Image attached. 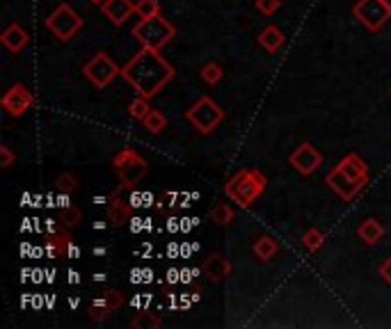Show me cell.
I'll list each match as a JSON object with an SVG mask.
<instances>
[{
	"mask_svg": "<svg viewBox=\"0 0 391 329\" xmlns=\"http://www.w3.org/2000/svg\"><path fill=\"white\" fill-rule=\"evenodd\" d=\"M131 215H133L131 204L120 197V192H115L110 197V204H108V217H110V222L115 226H124L131 219Z\"/></svg>",
	"mask_w": 391,
	"mask_h": 329,
	"instance_id": "obj_16",
	"label": "cell"
},
{
	"mask_svg": "<svg viewBox=\"0 0 391 329\" xmlns=\"http://www.w3.org/2000/svg\"><path fill=\"white\" fill-rule=\"evenodd\" d=\"M83 16L71 5L62 3L60 7H56V12H51L46 18V27L51 34H56V39L60 41H69L74 39V34L80 32V27H83Z\"/></svg>",
	"mask_w": 391,
	"mask_h": 329,
	"instance_id": "obj_5",
	"label": "cell"
},
{
	"mask_svg": "<svg viewBox=\"0 0 391 329\" xmlns=\"http://www.w3.org/2000/svg\"><path fill=\"white\" fill-rule=\"evenodd\" d=\"M108 314H113V309H110V304H108V302L101 295H98L96 299H92V304H89V309H87V316L92 318L94 323H101V320Z\"/></svg>",
	"mask_w": 391,
	"mask_h": 329,
	"instance_id": "obj_24",
	"label": "cell"
},
{
	"mask_svg": "<svg viewBox=\"0 0 391 329\" xmlns=\"http://www.w3.org/2000/svg\"><path fill=\"white\" fill-rule=\"evenodd\" d=\"M101 12L115 25H124L131 18V14H135V3H131V0H103Z\"/></svg>",
	"mask_w": 391,
	"mask_h": 329,
	"instance_id": "obj_12",
	"label": "cell"
},
{
	"mask_svg": "<svg viewBox=\"0 0 391 329\" xmlns=\"http://www.w3.org/2000/svg\"><path fill=\"white\" fill-rule=\"evenodd\" d=\"M385 3H387V7H389V12H391V0H385Z\"/></svg>",
	"mask_w": 391,
	"mask_h": 329,
	"instance_id": "obj_35",
	"label": "cell"
},
{
	"mask_svg": "<svg viewBox=\"0 0 391 329\" xmlns=\"http://www.w3.org/2000/svg\"><path fill=\"white\" fill-rule=\"evenodd\" d=\"M354 18L366 27L368 32H378L391 18V12L385 0H357L352 7Z\"/></svg>",
	"mask_w": 391,
	"mask_h": 329,
	"instance_id": "obj_7",
	"label": "cell"
},
{
	"mask_svg": "<svg viewBox=\"0 0 391 329\" xmlns=\"http://www.w3.org/2000/svg\"><path fill=\"white\" fill-rule=\"evenodd\" d=\"M32 103H34V96L30 94L28 87L21 85V82H16V85H12L10 89L5 91V96H3V108H5L12 117H21Z\"/></svg>",
	"mask_w": 391,
	"mask_h": 329,
	"instance_id": "obj_10",
	"label": "cell"
},
{
	"mask_svg": "<svg viewBox=\"0 0 391 329\" xmlns=\"http://www.w3.org/2000/svg\"><path fill=\"white\" fill-rule=\"evenodd\" d=\"M135 14L140 18H151L160 14V3L158 0H138L135 3Z\"/></svg>",
	"mask_w": 391,
	"mask_h": 329,
	"instance_id": "obj_27",
	"label": "cell"
},
{
	"mask_svg": "<svg viewBox=\"0 0 391 329\" xmlns=\"http://www.w3.org/2000/svg\"><path fill=\"white\" fill-rule=\"evenodd\" d=\"M69 245V236L67 233H62V236H56V238H51L49 245H46V250L51 256H62L65 254V247Z\"/></svg>",
	"mask_w": 391,
	"mask_h": 329,
	"instance_id": "obj_30",
	"label": "cell"
},
{
	"mask_svg": "<svg viewBox=\"0 0 391 329\" xmlns=\"http://www.w3.org/2000/svg\"><path fill=\"white\" fill-rule=\"evenodd\" d=\"M0 41H3V46H5L7 51L19 53V51L25 49V46H28L30 37H28V32H25L19 23H10V25L5 27V32H3V37H0Z\"/></svg>",
	"mask_w": 391,
	"mask_h": 329,
	"instance_id": "obj_15",
	"label": "cell"
},
{
	"mask_svg": "<svg viewBox=\"0 0 391 329\" xmlns=\"http://www.w3.org/2000/svg\"><path fill=\"white\" fill-rule=\"evenodd\" d=\"M380 277L385 279L387 283H391V259H387L385 263L380 265Z\"/></svg>",
	"mask_w": 391,
	"mask_h": 329,
	"instance_id": "obj_34",
	"label": "cell"
},
{
	"mask_svg": "<svg viewBox=\"0 0 391 329\" xmlns=\"http://www.w3.org/2000/svg\"><path fill=\"white\" fill-rule=\"evenodd\" d=\"M252 252H254V256H257L259 261H270V259H275V256H277L279 245H277L275 238L261 236V238H257V243L252 245Z\"/></svg>",
	"mask_w": 391,
	"mask_h": 329,
	"instance_id": "obj_19",
	"label": "cell"
},
{
	"mask_svg": "<svg viewBox=\"0 0 391 329\" xmlns=\"http://www.w3.org/2000/svg\"><path fill=\"white\" fill-rule=\"evenodd\" d=\"M80 219H83V213L76 208V206H71V204H62L60 210H58V222L62 226H67V228H74L80 224Z\"/></svg>",
	"mask_w": 391,
	"mask_h": 329,
	"instance_id": "obj_20",
	"label": "cell"
},
{
	"mask_svg": "<svg viewBox=\"0 0 391 329\" xmlns=\"http://www.w3.org/2000/svg\"><path fill=\"white\" fill-rule=\"evenodd\" d=\"M199 76H202V80L206 82V85H217V82L222 80L224 71L217 62H206L202 67V71H199Z\"/></svg>",
	"mask_w": 391,
	"mask_h": 329,
	"instance_id": "obj_23",
	"label": "cell"
},
{
	"mask_svg": "<svg viewBox=\"0 0 391 329\" xmlns=\"http://www.w3.org/2000/svg\"><path fill=\"white\" fill-rule=\"evenodd\" d=\"M204 274H206V277L211 279L213 283L224 281V279L231 274V263H229V259H226L224 254H217V252L208 254L206 261H204Z\"/></svg>",
	"mask_w": 391,
	"mask_h": 329,
	"instance_id": "obj_13",
	"label": "cell"
},
{
	"mask_svg": "<svg viewBox=\"0 0 391 329\" xmlns=\"http://www.w3.org/2000/svg\"><path fill=\"white\" fill-rule=\"evenodd\" d=\"M14 158H16V155L12 153V149H10V146H0V167H10V164L14 162Z\"/></svg>",
	"mask_w": 391,
	"mask_h": 329,
	"instance_id": "obj_33",
	"label": "cell"
},
{
	"mask_svg": "<svg viewBox=\"0 0 391 329\" xmlns=\"http://www.w3.org/2000/svg\"><path fill=\"white\" fill-rule=\"evenodd\" d=\"M288 162H290V167L302 174V176H312V174L321 167L323 155L312 142H302L293 153L288 155Z\"/></svg>",
	"mask_w": 391,
	"mask_h": 329,
	"instance_id": "obj_9",
	"label": "cell"
},
{
	"mask_svg": "<svg viewBox=\"0 0 391 329\" xmlns=\"http://www.w3.org/2000/svg\"><path fill=\"white\" fill-rule=\"evenodd\" d=\"M92 3H96V5H101V3H103V0H92Z\"/></svg>",
	"mask_w": 391,
	"mask_h": 329,
	"instance_id": "obj_36",
	"label": "cell"
},
{
	"mask_svg": "<svg viewBox=\"0 0 391 329\" xmlns=\"http://www.w3.org/2000/svg\"><path fill=\"white\" fill-rule=\"evenodd\" d=\"M122 78L138 91L140 96H156L158 91L174 78V67L162 58L160 51L142 49L122 67Z\"/></svg>",
	"mask_w": 391,
	"mask_h": 329,
	"instance_id": "obj_1",
	"label": "cell"
},
{
	"mask_svg": "<svg viewBox=\"0 0 391 329\" xmlns=\"http://www.w3.org/2000/svg\"><path fill=\"white\" fill-rule=\"evenodd\" d=\"M268 186L266 174L259 169H238L233 176L226 181L224 186V195L229 197L233 204H238L241 208H250L254 201H257L263 190Z\"/></svg>",
	"mask_w": 391,
	"mask_h": 329,
	"instance_id": "obj_2",
	"label": "cell"
},
{
	"mask_svg": "<svg viewBox=\"0 0 391 329\" xmlns=\"http://www.w3.org/2000/svg\"><path fill=\"white\" fill-rule=\"evenodd\" d=\"M208 217H211L213 224L226 226V224H231V219H233V208L229 204H215L211 208V213H208Z\"/></svg>",
	"mask_w": 391,
	"mask_h": 329,
	"instance_id": "obj_21",
	"label": "cell"
},
{
	"mask_svg": "<svg viewBox=\"0 0 391 329\" xmlns=\"http://www.w3.org/2000/svg\"><path fill=\"white\" fill-rule=\"evenodd\" d=\"M259 44L266 49L268 53H277L281 46L286 44V37L284 32L279 30L277 25H266L263 30L259 32Z\"/></svg>",
	"mask_w": 391,
	"mask_h": 329,
	"instance_id": "obj_17",
	"label": "cell"
},
{
	"mask_svg": "<svg viewBox=\"0 0 391 329\" xmlns=\"http://www.w3.org/2000/svg\"><path fill=\"white\" fill-rule=\"evenodd\" d=\"M302 243L309 252H318L325 243V233L321 231V228H309V231H305V236H302Z\"/></svg>",
	"mask_w": 391,
	"mask_h": 329,
	"instance_id": "obj_26",
	"label": "cell"
},
{
	"mask_svg": "<svg viewBox=\"0 0 391 329\" xmlns=\"http://www.w3.org/2000/svg\"><path fill=\"white\" fill-rule=\"evenodd\" d=\"M336 167H339L348 179L361 183V186H366L368 183V167L357 153H348L345 158H341V162L336 164Z\"/></svg>",
	"mask_w": 391,
	"mask_h": 329,
	"instance_id": "obj_14",
	"label": "cell"
},
{
	"mask_svg": "<svg viewBox=\"0 0 391 329\" xmlns=\"http://www.w3.org/2000/svg\"><path fill=\"white\" fill-rule=\"evenodd\" d=\"M142 124H144V128H147L149 133H162V131H165V126H167V117L162 115L160 110L151 108V112L142 119Z\"/></svg>",
	"mask_w": 391,
	"mask_h": 329,
	"instance_id": "obj_22",
	"label": "cell"
},
{
	"mask_svg": "<svg viewBox=\"0 0 391 329\" xmlns=\"http://www.w3.org/2000/svg\"><path fill=\"white\" fill-rule=\"evenodd\" d=\"M108 304H110V309L113 311H117V309H122V304H124V295L120 290H115V288H110V290H105L103 295H101Z\"/></svg>",
	"mask_w": 391,
	"mask_h": 329,
	"instance_id": "obj_32",
	"label": "cell"
},
{
	"mask_svg": "<svg viewBox=\"0 0 391 329\" xmlns=\"http://www.w3.org/2000/svg\"><path fill=\"white\" fill-rule=\"evenodd\" d=\"M113 167L120 174V181L124 188L138 186V183L149 174V162L133 149H122L117 153L113 158Z\"/></svg>",
	"mask_w": 391,
	"mask_h": 329,
	"instance_id": "obj_4",
	"label": "cell"
},
{
	"mask_svg": "<svg viewBox=\"0 0 391 329\" xmlns=\"http://www.w3.org/2000/svg\"><path fill=\"white\" fill-rule=\"evenodd\" d=\"M129 112H131V117L133 119H142L147 117L149 112H151V105H149V98L147 96H140L138 94V98H133L131 101V105H129Z\"/></svg>",
	"mask_w": 391,
	"mask_h": 329,
	"instance_id": "obj_28",
	"label": "cell"
},
{
	"mask_svg": "<svg viewBox=\"0 0 391 329\" xmlns=\"http://www.w3.org/2000/svg\"><path fill=\"white\" fill-rule=\"evenodd\" d=\"M177 34V27L172 25L162 14L151 16V18H142V21L133 27V37L138 39L144 49H153L160 51L162 46H167Z\"/></svg>",
	"mask_w": 391,
	"mask_h": 329,
	"instance_id": "obj_3",
	"label": "cell"
},
{
	"mask_svg": "<svg viewBox=\"0 0 391 329\" xmlns=\"http://www.w3.org/2000/svg\"><path fill=\"white\" fill-rule=\"evenodd\" d=\"M56 188L62 192V195H74L76 188H78V181H76L74 176H71L69 172H65V174H60V176H58Z\"/></svg>",
	"mask_w": 391,
	"mask_h": 329,
	"instance_id": "obj_29",
	"label": "cell"
},
{
	"mask_svg": "<svg viewBox=\"0 0 391 329\" xmlns=\"http://www.w3.org/2000/svg\"><path fill=\"white\" fill-rule=\"evenodd\" d=\"M133 329H158L160 327V318L156 314H149V311H142L133 320H131Z\"/></svg>",
	"mask_w": 391,
	"mask_h": 329,
	"instance_id": "obj_25",
	"label": "cell"
},
{
	"mask_svg": "<svg viewBox=\"0 0 391 329\" xmlns=\"http://www.w3.org/2000/svg\"><path fill=\"white\" fill-rule=\"evenodd\" d=\"M325 183H327V186H330L343 201L354 199V197H357L359 192H361V188H364L361 183H357V181H352V179L345 176V174H343L339 167H334L330 174H327Z\"/></svg>",
	"mask_w": 391,
	"mask_h": 329,
	"instance_id": "obj_11",
	"label": "cell"
},
{
	"mask_svg": "<svg viewBox=\"0 0 391 329\" xmlns=\"http://www.w3.org/2000/svg\"><path fill=\"white\" fill-rule=\"evenodd\" d=\"M357 236H359V240H364L366 245H376L380 238L385 236V226H382L376 217H368L357 226Z\"/></svg>",
	"mask_w": 391,
	"mask_h": 329,
	"instance_id": "obj_18",
	"label": "cell"
},
{
	"mask_svg": "<svg viewBox=\"0 0 391 329\" xmlns=\"http://www.w3.org/2000/svg\"><path fill=\"white\" fill-rule=\"evenodd\" d=\"M83 73H85V78L92 82L94 87L98 89H103L108 87L110 82L117 78V76H122V69L117 67V62L110 58L108 53H96L92 60H89L85 67H83Z\"/></svg>",
	"mask_w": 391,
	"mask_h": 329,
	"instance_id": "obj_8",
	"label": "cell"
},
{
	"mask_svg": "<svg viewBox=\"0 0 391 329\" xmlns=\"http://www.w3.org/2000/svg\"><path fill=\"white\" fill-rule=\"evenodd\" d=\"M186 117H188V122L193 124L199 133L208 135V133H213L215 128L224 122V110L217 105L211 96H202L193 108L188 110Z\"/></svg>",
	"mask_w": 391,
	"mask_h": 329,
	"instance_id": "obj_6",
	"label": "cell"
},
{
	"mask_svg": "<svg viewBox=\"0 0 391 329\" xmlns=\"http://www.w3.org/2000/svg\"><path fill=\"white\" fill-rule=\"evenodd\" d=\"M254 7H257L259 14L272 16V14H275L277 9L281 7V0H257V3H254Z\"/></svg>",
	"mask_w": 391,
	"mask_h": 329,
	"instance_id": "obj_31",
	"label": "cell"
}]
</instances>
